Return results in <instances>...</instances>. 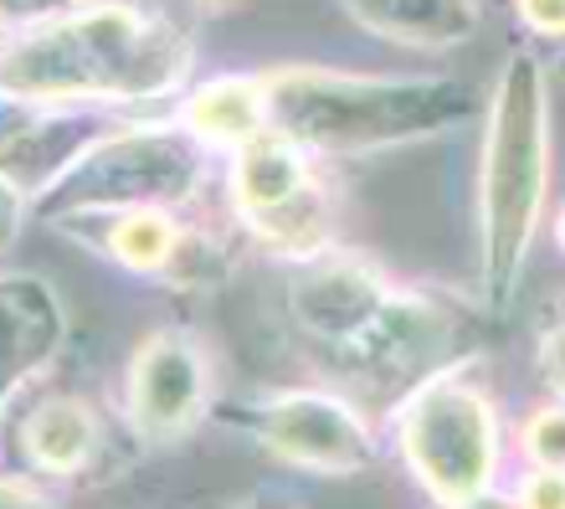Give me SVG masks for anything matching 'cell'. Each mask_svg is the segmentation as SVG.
<instances>
[{"mask_svg":"<svg viewBox=\"0 0 565 509\" xmlns=\"http://www.w3.org/2000/svg\"><path fill=\"white\" fill-rule=\"evenodd\" d=\"M191 36L149 0L73 6L46 26L0 42V88L57 108H129L175 98L191 83Z\"/></svg>","mask_w":565,"mask_h":509,"instance_id":"6da1fadb","label":"cell"},{"mask_svg":"<svg viewBox=\"0 0 565 509\" xmlns=\"http://www.w3.org/2000/svg\"><path fill=\"white\" fill-rule=\"evenodd\" d=\"M288 325L313 356L344 375L422 381L458 350V315L412 284H396L375 263L329 247L309 263H288Z\"/></svg>","mask_w":565,"mask_h":509,"instance_id":"7a4b0ae2","label":"cell"},{"mask_svg":"<svg viewBox=\"0 0 565 509\" xmlns=\"http://www.w3.org/2000/svg\"><path fill=\"white\" fill-rule=\"evenodd\" d=\"M268 129L313 160H360L452 135L478 114L468 83L437 73H350V67H268Z\"/></svg>","mask_w":565,"mask_h":509,"instance_id":"3957f363","label":"cell"},{"mask_svg":"<svg viewBox=\"0 0 565 509\" xmlns=\"http://www.w3.org/2000/svg\"><path fill=\"white\" fill-rule=\"evenodd\" d=\"M551 206V83L530 46L499 62L478 145V288L493 315L520 299Z\"/></svg>","mask_w":565,"mask_h":509,"instance_id":"277c9868","label":"cell"},{"mask_svg":"<svg viewBox=\"0 0 565 509\" xmlns=\"http://www.w3.org/2000/svg\"><path fill=\"white\" fill-rule=\"evenodd\" d=\"M391 453L437 509H468L499 489L504 422L468 360H447L396 396Z\"/></svg>","mask_w":565,"mask_h":509,"instance_id":"5b68a950","label":"cell"},{"mask_svg":"<svg viewBox=\"0 0 565 509\" xmlns=\"http://www.w3.org/2000/svg\"><path fill=\"white\" fill-rule=\"evenodd\" d=\"M211 170H216V155L180 119H119L46 191L31 195V216L57 226L73 222V216H104V211L139 206L191 211L206 195Z\"/></svg>","mask_w":565,"mask_h":509,"instance_id":"8992f818","label":"cell"},{"mask_svg":"<svg viewBox=\"0 0 565 509\" xmlns=\"http://www.w3.org/2000/svg\"><path fill=\"white\" fill-rule=\"evenodd\" d=\"M222 166L232 222L253 247L282 263H309L334 247V195L324 180V160L263 129L242 150L226 155Z\"/></svg>","mask_w":565,"mask_h":509,"instance_id":"52a82bcc","label":"cell"},{"mask_svg":"<svg viewBox=\"0 0 565 509\" xmlns=\"http://www.w3.org/2000/svg\"><path fill=\"white\" fill-rule=\"evenodd\" d=\"M247 433L268 458L319 479H355L381 464V437L350 396L329 386H282L247 406Z\"/></svg>","mask_w":565,"mask_h":509,"instance_id":"ba28073f","label":"cell"},{"mask_svg":"<svg viewBox=\"0 0 565 509\" xmlns=\"http://www.w3.org/2000/svg\"><path fill=\"white\" fill-rule=\"evenodd\" d=\"M57 232L77 237L93 257L114 263L129 278L164 288H206L226 273V247L211 232L170 206H139V211H104V216H73L57 222Z\"/></svg>","mask_w":565,"mask_h":509,"instance_id":"9c48e42d","label":"cell"},{"mask_svg":"<svg viewBox=\"0 0 565 509\" xmlns=\"http://www.w3.org/2000/svg\"><path fill=\"white\" fill-rule=\"evenodd\" d=\"M216 365L191 330H149L129 350L119 381V417L139 443H180L211 417Z\"/></svg>","mask_w":565,"mask_h":509,"instance_id":"30bf717a","label":"cell"},{"mask_svg":"<svg viewBox=\"0 0 565 509\" xmlns=\"http://www.w3.org/2000/svg\"><path fill=\"white\" fill-rule=\"evenodd\" d=\"M114 124H119L114 108L31 104V98H15L0 88V170L26 195H36Z\"/></svg>","mask_w":565,"mask_h":509,"instance_id":"8fae6325","label":"cell"},{"mask_svg":"<svg viewBox=\"0 0 565 509\" xmlns=\"http://www.w3.org/2000/svg\"><path fill=\"white\" fill-rule=\"evenodd\" d=\"M11 437L26 479L83 484L108 453V417L77 391H42L21 406Z\"/></svg>","mask_w":565,"mask_h":509,"instance_id":"7c38bea8","label":"cell"},{"mask_svg":"<svg viewBox=\"0 0 565 509\" xmlns=\"http://www.w3.org/2000/svg\"><path fill=\"white\" fill-rule=\"evenodd\" d=\"M67 344V309L36 273H0V417L26 396Z\"/></svg>","mask_w":565,"mask_h":509,"instance_id":"4fadbf2b","label":"cell"},{"mask_svg":"<svg viewBox=\"0 0 565 509\" xmlns=\"http://www.w3.org/2000/svg\"><path fill=\"white\" fill-rule=\"evenodd\" d=\"M365 36L406 52H458L483 31L478 0H340Z\"/></svg>","mask_w":565,"mask_h":509,"instance_id":"5bb4252c","label":"cell"},{"mask_svg":"<svg viewBox=\"0 0 565 509\" xmlns=\"http://www.w3.org/2000/svg\"><path fill=\"white\" fill-rule=\"evenodd\" d=\"M216 160L242 150L268 129V77L263 73H216L180 98L175 114Z\"/></svg>","mask_w":565,"mask_h":509,"instance_id":"9a60e30c","label":"cell"},{"mask_svg":"<svg viewBox=\"0 0 565 509\" xmlns=\"http://www.w3.org/2000/svg\"><path fill=\"white\" fill-rule=\"evenodd\" d=\"M520 458L524 468H561L565 474V396L540 402L520 427Z\"/></svg>","mask_w":565,"mask_h":509,"instance_id":"2e32d148","label":"cell"},{"mask_svg":"<svg viewBox=\"0 0 565 509\" xmlns=\"http://www.w3.org/2000/svg\"><path fill=\"white\" fill-rule=\"evenodd\" d=\"M535 365H540V381H545V391H551V396H565V294L545 304V315H540Z\"/></svg>","mask_w":565,"mask_h":509,"instance_id":"e0dca14e","label":"cell"},{"mask_svg":"<svg viewBox=\"0 0 565 509\" xmlns=\"http://www.w3.org/2000/svg\"><path fill=\"white\" fill-rule=\"evenodd\" d=\"M504 499L509 509H565V474L561 468H524Z\"/></svg>","mask_w":565,"mask_h":509,"instance_id":"ac0fdd59","label":"cell"},{"mask_svg":"<svg viewBox=\"0 0 565 509\" xmlns=\"http://www.w3.org/2000/svg\"><path fill=\"white\" fill-rule=\"evenodd\" d=\"M77 0H0V42H15V36H26V31L46 26V21H57L67 15Z\"/></svg>","mask_w":565,"mask_h":509,"instance_id":"d6986e66","label":"cell"},{"mask_svg":"<svg viewBox=\"0 0 565 509\" xmlns=\"http://www.w3.org/2000/svg\"><path fill=\"white\" fill-rule=\"evenodd\" d=\"M514 21L535 42H565V0H509Z\"/></svg>","mask_w":565,"mask_h":509,"instance_id":"ffe728a7","label":"cell"},{"mask_svg":"<svg viewBox=\"0 0 565 509\" xmlns=\"http://www.w3.org/2000/svg\"><path fill=\"white\" fill-rule=\"evenodd\" d=\"M26 222H31V195L21 191V185L6 176V170H0V257H6L15 242H21Z\"/></svg>","mask_w":565,"mask_h":509,"instance_id":"44dd1931","label":"cell"},{"mask_svg":"<svg viewBox=\"0 0 565 509\" xmlns=\"http://www.w3.org/2000/svg\"><path fill=\"white\" fill-rule=\"evenodd\" d=\"M0 509H57V505H52V495H46V484L0 474Z\"/></svg>","mask_w":565,"mask_h":509,"instance_id":"7402d4cb","label":"cell"},{"mask_svg":"<svg viewBox=\"0 0 565 509\" xmlns=\"http://www.w3.org/2000/svg\"><path fill=\"white\" fill-rule=\"evenodd\" d=\"M232 509H303V505H298V499H288V495H268V489H263V495L237 499Z\"/></svg>","mask_w":565,"mask_h":509,"instance_id":"603a6c76","label":"cell"},{"mask_svg":"<svg viewBox=\"0 0 565 509\" xmlns=\"http://www.w3.org/2000/svg\"><path fill=\"white\" fill-rule=\"evenodd\" d=\"M555 247H561V253H565V206L555 211Z\"/></svg>","mask_w":565,"mask_h":509,"instance_id":"cb8c5ba5","label":"cell"},{"mask_svg":"<svg viewBox=\"0 0 565 509\" xmlns=\"http://www.w3.org/2000/svg\"><path fill=\"white\" fill-rule=\"evenodd\" d=\"M77 6H108V0H77Z\"/></svg>","mask_w":565,"mask_h":509,"instance_id":"d4e9b609","label":"cell"}]
</instances>
